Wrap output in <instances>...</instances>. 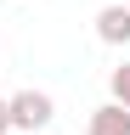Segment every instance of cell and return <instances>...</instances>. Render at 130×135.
<instances>
[{
    "label": "cell",
    "instance_id": "cell-1",
    "mask_svg": "<svg viewBox=\"0 0 130 135\" xmlns=\"http://www.w3.org/2000/svg\"><path fill=\"white\" fill-rule=\"evenodd\" d=\"M6 113H11V129H51L57 101L45 90H17V96H6Z\"/></svg>",
    "mask_w": 130,
    "mask_h": 135
},
{
    "label": "cell",
    "instance_id": "cell-2",
    "mask_svg": "<svg viewBox=\"0 0 130 135\" xmlns=\"http://www.w3.org/2000/svg\"><path fill=\"white\" fill-rule=\"evenodd\" d=\"M96 40L102 45H130V6H102L96 11Z\"/></svg>",
    "mask_w": 130,
    "mask_h": 135
},
{
    "label": "cell",
    "instance_id": "cell-4",
    "mask_svg": "<svg viewBox=\"0 0 130 135\" xmlns=\"http://www.w3.org/2000/svg\"><path fill=\"white\" fill-rule=\"evenodd\" d=\"M107 90H113V101H119V107L130 113V62H119V68L107 73Z\"/></svg>",
    "mask_w": 130,
    "mask_h": 135
},
{
    "label": "cell",
    "instance_id": "cell-3",
    "mask_svg": "<svg viewBox=\"0 0 130 135\" xmlns=\"http://www.w3.org/2000/svg\"><path fill=\"white\" fill-rule=\"evenodd\" d=\"M85 135H130V113L119 107V101H107V107H96V113H91Z\"/></svg>",
    "mask_w": 130,
    "mask_h": 135
},
{
    "label": "cell",
    "instance_id": "cell-5",
    "mask_svg": "<svg viewBox=\"0 0 130 135\" xmlns=\"http://www.w3.org/2000/svg\"><path fill=\"white\" fill-rule=\"evenodd\" d=\"M0 135H11V113H6V96H0Z\"/></svg>",
    "mask_w": 130,
    "mask_h": 135
}]
</instances>
